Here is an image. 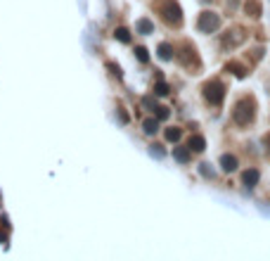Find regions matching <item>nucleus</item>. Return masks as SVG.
Listing matches in <instances>:
<instances>
[{
  "instance_id": "6",
  "label": "nucleus",
  "mask_w": 270,
  "mask_h": 261,
  "mask_svg": "<svg viewBox=\"0 0 270 261\" xmlns=\"http://www.w3.org/2000/svg\"><path fill=\"white\" fill-rule=\"evenodd\" d=\"M206 148V140L201 138V135H192L190 138V152L195 149V152H201V149Z\"/></svg>"
},
{
  "instance_id": "1",
  "label": "nucleus",
  "mask_w": 270,
  "mask_h": 261,
  "mask_svg": "<svg viewBox=\"0 0 270 261\" xmlns=\"http://www.w3.org/2000/svg\"><path fill=\"white\" fill-rule=\"evenodd\" d=\"M233 119H234V124H239V126L252 124V119H253V102L252 100H242V102L234 107Z\"/></svg>"
},
{
  "instance_id": "16",
  "label": "nucleus",
  "mask_w": 270,
  "mask_h": 261,
  "mask_svg": "<svg viewBox=\"0 0 270 261\" xmlns=\"http://www.w3.org/2000/svg\"><path fill=\"white\" fill-rule=\"evenodd\" d=\"M166 93H168V86H166L163 81H159V83H157V95H166Z\"/></svg>"
},
{
  "instance_id": "4",
  "label": "nucleus",
  "mask_w": 270,
  "mask_h": 261,
  "mask_svg": "<svg viewBox=\"0 0 270 261\" xmlns=\"http://www.w3.org/2000/svg\"><path fill=\"white\" fill-rule=\"evenodd\" d=\"M218 26H220V19H218V15H214V12H204V15L199 17V31H204V34L216 31Z\"/></svg>"
},
{
  "instance_id": "3",
  "label": "nucleus",
  "mask_w": 270,
  "mask_h": 261,
  "mask_svg": "<svg viewBox=\"0 0 270 261\" xmlns=\"http://www.w3.org/2000/svg\"><path fill=\"white\" fill-rule=\"evenodd\" d=\"M162 15H163V19L168 21V24H180V19H182V15H180V7L173 2V0H166L162 7Z\"/></svg>"
},
{
  "instance_id": "14",
  "label": "nucleus",
  "mask_w": 270,
  "mask_h": 261,
  "mask_svg": "<svg viewBox=\"0 0 270 261\" xmlns=\"http://www.w3.org/2000/svg\"><path fill=\"white\" fill-rule=\"evenodd\" d=\"M180 135H182V133H180V129H168V130H166V138H168V140H173V143H176V140H180Z\"/></svg>"
},
{
  "instance_id": "11",
  "label": "nucleus",
  "mask_w": 270,
  "mask_h": 261,
  "mask_svg": "<svg viewBox=\"0 0 270 261\" xmlns=\"http://www.w3.org/2000/svg\"><path fill=\"white\" fill-rule=\"evenodd\" d=\"M114 36L119 38L121 43H128V40H130V36H128V29H124V26H121V29H116V31H114Z\"/></svg>"
},
{
  "instance_id": "5",
  "label": "nucleus",
  "mask_w": 270,
  "mask_h": 261,
  "mask_svg": "<svg viewBox=\"0 0 270 261\" xmlns=\"http://www.w3.org/2000/svg\"><path fill=\"white\" fill-rule=\"evenodd\" d=\"M220 167H223V171H234V168H237V157L223 154V157H220Z\"/></svg>"
},
{
  "instance_id": "2",
  "label": "nucleus",
  "mask_w": 270,
  "mask_h": 261,
  "mask_svg": "<svg viewBox=\"0 0 270 261\" xmlns=\"http://www.w3.org/2000/svg\"><path fill=\"white\" fill-rule=\"evenodd\" d=\"M204 97H206L211 105H220V102H223V97H225V88H223V83H218V81H209V83L204 86Z\"/></svg>"
},
{
  "instance_id": "17",
  "label": "nucleus",
  "mask_w": 270,
  "mask_h": 261,
  "mask_svg": "<svg viewBox=\"0 0 270 261\" xmlns=\"http://www.w3.org/2000/svg\"><path fill=\"white\" fill-rule=\"evenodd\" d=\"M135 53H138V59H140V62H147V59H149V57H147V50H144V48H138Z\"/></svg>"
},
{
  "instance_id": "10",
  "label": "nucleus",
  "mask_w": 270,
  "mask_h": 261,
  "mask_svg": "<svg viewBox=\"0 0 270 261\" xmlns=\"http://www.w3.org/2000/svg\"><path fill=\"white\" fill-rule=\"evenodd\" d=\"M154 26H152V21H147V19H140L138 21V31H143V34H149Z\"/></svg>"
},
{
  "instance_id": "15",
  "label": "nucleus",
  "mask_w": 270,
  "mask_h": 261,
  "mask_svg": "<svg viewBox=\"0 0 270 261\" xmlns=\"http://www.w3.org/2000/svg\"><path fill=\"white\" fill-rule=\"evenodd\" d=\"M143 105H144V107H149L152 112H157V110H159V105H157V100H154V97H144Z\"/></svg>"
},
{
  "instance_id": "19",
  "label": "nucleus",
  "mask_w": 270,
  "mask_h": 261,
  "mask_svg": "<svg viewBox=\"0 0 270 261\" xmlns=\"http://www.w3.org/2000/svg\"><path fill=\"white\" fill-rule=\"evenodd\" d=\"M109 69H111V74H116V76H121V72H119V67L116 64H107Z\"/></svg>"
},
{
  "instance_id": "21",
  "label": "nucleus",
  "mask_w": 270,
  "mask_h": 261,
  "mask_svg": "<svg viewBox=\"0 0 270 261\" xmlns=\"http://www.w3.org/2000/svg\"><path fill=\"white\" fill-rule=\"evenodd\" d=\"M152 154H157V157H162L163 152H162V149H159V145H154V148H152Z\"/></svg>"
},
{
  "instance_id": "13",
  "label": "nucleus",
  "mask_w": 270,
  "mask_h": 261,
  "mask_svg": "<svg viewBox=\"0 0 270 261\" xmlns=\"http://www.w3.org/2000/svg\"><path fill=\"white\" fill-rule=\"evenodd\" d=\"M157 129H159V124H157L154 119H147V121H144V133H157Z\"/></svg>"
},
{
  "instance_id": "7",
  "label": "nucleus",
  "mask_w": 270,
  "mask_h": 261,
  "mask_svg": "<svg viewBox=\"0 0 270 261\" xmlns=\"http://www.w3.org/2000/svg\"><path fill=\"white\" fill-rule=\"evenodd\" d=\"M242 178H244V186H256V183H258V171H256V168H252V171H244V176H242Z\"/></svg>"
},
{
  "instance_id": "12",
  "label": "nucleus",
  "mask_w": 270,
  "mask_h": 261,
  "mask_svg": "<svg viewBox=\"0 0 270 261\" xmlns=\"http://www.w3.org/2000/svg\"><path fill=\"white\" fill-rule=\"evenodd\" d=\"M247 12H252V17H258V15H261V5H258V2H247Z\"/></svg>"
},
{
  "instance_id": "18",
  "label": "nucleus",
  "mask_w": 270,
  "mask_h": 261,
  "mask_svg": "<svg viewBox=\"0 0 270 261\" xmlns=\"http://www.w3.org/2000/svg\"><path fill=\"white\" fill-rule=\"evenodd\" d=\"M228 69H233V72H234L237 76H244V69H242L239 64H228Z\"/></svg>"
},
{
  "instance_id": "9",
  "label": "nucleus",
  "mask_w": 270,
  "mask_h": 261,
  "mask_svg": "<svg viewBox=\"0 0 270 261\" xmlns=\"http://www.w3.org/2000/svg\"><path fill=\"white\" fill-rule=\"evenodd\" d=\"M159 57H162V59H171V57H173V50H171L168 43H162V45H159Z\"/></svg>"
},
{
  "instance_id": "20",
  "label": "nucleus",
  "mask_w": 270,
  "mask_h": 261,
  "mask_svg": "<svg viewBox=\"0 0 270 261\" xmlns=\"http://www.w3.org/2000/svg\"><path fill=\"white\" fill-rule=\"evenodd\" d=\"M157 112H159V119H166V116H168V110H163V107H159Z\"/></svg>"
},
{
  "instance_id": "8",
  "label": "nucleus",
  "mask_w": 270,
  "mask_h": 261,
  "mask_svg": "<svg viewBox=\"0 0 270 261\" xmlns=\"http://www.w3.org/2000/svg\"><path fill=\"white\" fill-rule=\"evenodd\" d=\"M173 157L178 159V162H187L190 159V148L185 149V148H176L173 149Z\"/></svg>"
}]
</instances>
